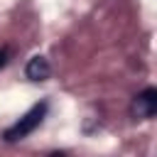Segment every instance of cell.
Returning a JSON list of instances; mask_svg holds the SVG:
<instances>
[{"mask_svg":"<svg viewBox=\"0 0 157 157\" xmlns=\"http://www.w3.org/2000/svg\"><path fill=\"white\" fill-rule=\"evenodd\" d=\"M47 110H49V103H47V101L34 103V105H32L27 113H22V115L10 125V128H5L2 140H5V142H20V140H25L27 135H32V132L44 123Z\"/></svg>","mask_w":157,"mask_h":157,"instance_id":"1","label":"cell"},{"mask_svg":"<svg viewBox=\"0 0 157 157\" xmlns=\"http://www.w3.org/2000/svg\"><path fill=\"white\" fill-rule=\"evenodd\" d=\"M155 113H157V91H155L152 86H147V88H142V91L132 98V103H130V115H132L135 120H150V118H155Z\"/></svg>","mask_w":157,"mask_h":157,"instance_id":"2","label":"cell"},{"mask_svg":"<svg viewBox=\"0 0 157 157\" xmlns=\"http://www.w3.org/2000/svg\"><path fill=\"white\" fill-rule=\"evenodd\" d=\"M25 76L29 78V81H47L49 76H52V64H49V59L47 56H42V54H34L29 61H27V66H25Z\"/></svg>","mask_w":157,"mask_h":157,"instance_id":"3","label":"cell"},{"mask_svg":"<svg viewBox=\"0 0 157 157\" xmlns=\"http://www.w3.org/2000/svg\"><path fill=\"white\" fill-rule=\"evenodd\" d=\"M10 56H12V49H10V44H5V47H0V69H5V66H7V61H10Z\"/></svg>","mask_w":157,"mask_h":157,"instance_id":"4","label":"cell"}]
</instances>
